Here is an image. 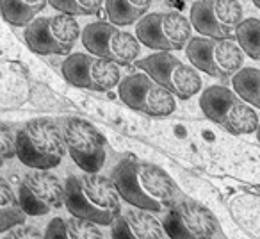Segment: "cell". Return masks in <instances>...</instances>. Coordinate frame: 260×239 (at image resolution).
I'll return each instance as SVG.
<instances>
[{"mask_svg": "<svg viewBox=\"0 0 260 239\" xmlns=\"http://www.w3.org/2000/svg\"><path fill=\"white\" fill-rule=\"evenodd\" d=\"M112 184L130 205L146 213H164L177 203L178 188L173 178L152 163L126 156L112 170Z\"/></svg>", "mask_w": 260, "mask_h": 239, "instance_id": "6da1fadb", "label": "cell"}, {"mask_svg": "<svg viewBox=\"0 0 260 239\" xmlns=\"http://www.w3.org/2000/svg\"><path fill=\"white\" fill-rule=\"evenodd\" d=\"M64 205L73 218L94 225H112L121 213L112 181L98 173L72 175L64 184Z\"/></svg>", "mask_w": 260, "mask_h": 239, "instance_id": "7a4b0ae2", "label": "cell"}, {"mask_svg": "<svg viewBox=\"0 0 260 239\" xmlns=\"http://www.w3.org/2000/svg\"><path fill=\"white\" fill-rule=\"evenodd\" d=\"M64 154L61 129L48 118L30 120L16 134V157L32 170L48 171L59 166Z\"/></svg>", "mask_w": 260, "mask_h": 239, "instance_id": "3957f363", "label": "cell"}, {"mask_svg": "<svg viewBox=\"0 0 260 239\" xmlns=\"http://www.w3.org/2000/svg\"><path fill=\"white\" fill-rule=\"evenodd\" d=\"M200 107L209 120L230 134H251L258 127V116L234 89L210 86L200 97Z\"/></svg>", "mask_w": 260, "mask_h": 239, "instance_id": "277c9868", "label": "cell"}, {"mask_svg": "<svg viewBox=\"0 0 260 239\" xmlns=\"http://www.w3.org/2000/svg\"><path fill=\"white\" fill-rule=\"evenodd\" d=\"M138 66L168 93L182 100L191 98L202 87V79L196 70L168 52L146 55L141 61H138Z\"/></svg>", "mask_w": 260, "mask_h": 239, "instance_id": "5b68a950", "label": "cell"}, {"mask_svg": "<svg viewBox=\"0 0 260 239\" xmlns=\"http://www.w3.org/2000/svg\"><path fill=\"white\" fill-rule=\"evenodd\" d=\"M189 61L216 79H232L242 66V50L230 40L191 38L185 47Z\"/></svg>", "mask_w": 260, "mask_h": 239, "instance_id": "8992f818", "label": "cell"}, {"mask_svg": "<svg viewBox=\"0 0 260 239\" xmlns=\"http://www.w3.org/2000/svg\"><path fill=\"white\" fill-rule=\"evenodd\" d=\"M191 22L180 13H152L139 20L138 41L157 52L182 50L191 41Z\"/></svg>", "mask_w": 260, "mask_h": 239, "instance_id": "52a82bcc", "label": "cell"}, {"mask_svg": "<svg viewBox=\"0 0 260 239\" xmlns=\"http://www.w3.org/2000/svg\"><path fill=\"white\" fill-rule=\"evenodd\" d=\"M61 132L66 150L77 166L91 175L102 170L107 157V146L104 134L93 124L82 118H66Z\"/></svg>", "mask_w": 260, "mask_h": 239, "instance_id": "ba28073f", "label": "cell"}, {"mask_svg": "<svg viewBox=\"0 0 260 239\" xmlns=\"http://www.w3.org/2000/svg\"><path fill=\"white\" fill-rule=\"evenodd\" d=\"M79 36L80 27L77 20L66 15L38 18L25 29V41L29 48L41 55L68 54Z\"/></svg>", "mask_w": 260, "mask_h": 239, "instance_id": "9c48e42d", "label": "cell"}, {"mask_svg": "<svg viewBox=\"0 0 260 239\" xmlns=\"http://www.w3.org/2000/svg\"><path fill=\"white\" fill-rule=\"evenodd\" d=\"M82 43L91 55L102 57L109 63L119 65H130L138 59L141 47L134 34L125 33L112 23L94 22L84 29Z\"/></svg>", "mask_w": 260, "mask_h": 239, "instance_id": "30bf717a", "label": "cell"}, {"mask_svg": "<svg viewBox=\"0 0 260 239\" xmlns=\"http://www.w3.org/2000/svg\"><path fill=\"white\" fill-rule=\"evenodd\" d=\"M118 93L125 105L153 118L170 116L177 107L173 95L168 93L146 73H134L123 79L118 86Z\"/></svg>", "mask_w": 260, "mask_h": 239, "instance_id": "8fae6325", "label": "cell"}, {"mask_svg": "<svg viewBox=\"0 0 260 239\" xmlns=\"http://www.w3.org/2000/svg\"><path fill=\"white\" fill-rule=\"evenodd\" d=\"M242 23V8L234 0H202L191 6V25L210 40H232Z\"/></svg>", "mask_w": 260, "mask_h": 239, "instance_id": "7c38bea8", "label": "cell"}, {"mask_svg": "<svg viewBox=\"0 0 260 239\" xmlns=\"http://www.w3.org/2000/svg\"><path fill=\"white\" fill-rule=\"evenodd\" d=\"M162 228L171 239H214L217 220L205 205L185 198L168 211Z\"/></svg>", "mask_w": 260, "mask_h": 239, "instance_id": "4fadbf2b", "label": "cell"}, {"mask_svg": "<svg viewBox=\"0 0 260 239\" xmlns=\"http://www.w3.org/2000/svg\"><path fill=\"white\" fill-rule=\"evenodd\" d=\"M62 75L70 84L91 91H109L119 84V66L91 54L77 52L62 63Z\"/></svg>", "mask_w": 260, "mask_h": 239, "instance_id": "5bb4252c", "label": "cell"}, {"mask_svg": "<svg viewBox=\"0 0 260 239\" xmlns=\"http://www.w3.org/2000/svg\"><path fill=\"white\" fill-rule=\"evenodd\" d=\"M18 202L25 216H45L64 203V186L50 171H30L20 184Z\"/></svg>", "mask_w": 260, "mask_h": 239, "instance_id": "9a60e30c", "label": "cell"}, {"mask_svg": "<svg viewBox=\"0 0 260 239\" xmlns=\"http://www.w3.org/2000/svg\"><path fill=\"white\" fill-rule=\"evenodd\" d=\"M162 223L153 214L128 209L112 223V239H164Z\"/></svg>", "mask_w": 260, "mask_h": 239, "instance_id": "2e32d148", "label": "cell"}, {"mask_svg": "<svg viewBox=\"0 0 260 239\" xmlns=\"http://www.w3.org/2000/svg\"><path fill=\"white\" fill-rule=\"evenodd\" d=\"M45 239H104L98 225L80 218H55L48 223Z\"/></svg>", "mask_w": 260, "mask_h": 239, "instance_id": "e0dca14e", "label": "cell"}, {"mask_svg": "<svg viewBox=\"0 0 260 239\" xmlns=\"http://www.w3.org/2000/svg\"><path fill=\"white\" fill-rule=\"evenodd\" d=\"M150 9V0H107L105 11L112 25H130L143 20Z\"/></svg>", "mask_w": 260, "mask_h": 239, "instance_id": "ac0fdd59", "label": "cell"}, {"mask_svg": "<svg viewBox=\"0 0 260 239\" xmlns=\"http://www.w3.org/2000/svg\"><path fill=\"white\" fill-rule=\"evenodd\" d=\"M25 218L18 196L15 195L9 182L0 177V232H8L18 225H23Z\"/></svg>", "mask_w": 260, "mask_h": 239, "instance_id": "d6986e66", "label": "cell"}, {"mask_svg": "<svg viewBox=\"0 0 260 239\" xmlns=\"http://www.w3.org/2000/svg\"><path fill=\"white\" fill-rule=\"evenodd\" d=\"M47 2L38 0V2H22V0H2L0 2V13L4 16L6 22L13 23L16 27L30 25L45 9Z\"/></svg>", "mask_w": 260, "mask_h": 239, "instance_id": "ffe728a7", "label": "cell"}, {"mask_svg": "<svg viewBox=\"0 0 260 239\" xmlns=\"http://www.w3.org/2000/svg\"><path fill=\"white\" fill-rule=\"evenodd\" d=\"M234 91L248 105H255L260 109V70L242 68L232 77Z\"/></svg>", "mask_w": 260, "mask_h": 239, "instance_id": "44dd1931", "label": "cell"}, {"mask_svg": "<svg viewBox=\"0 0 260 239\" xmlns=\"http://www.w3.org/2000/svg\"><path fill=\"white\" fill-rule=\"evenodd\" d=\"M235 38L239 41V48L244 54H248V57L260 61V20L258 18L242 20L237 33H235Z\"/></svg>", "mask_w": 260, "mask_h": 239, "instance_id": "7402d4cb", "label": "cell"}, {"mask_svg": "<svg viewBox=\"0 0 260 239\" xmlns=\"http://www.w3.org/2000/svg\"><path fill=\"white\" fill-rule=\"evenodd\" d=\"M50 6L66 16H89L96 15L104 2L102 0H52Z\"/></svg>", "mask_w": 260, "mask_h": 239, "instance_id": "603a6c76", "label": "cell"}, {"mask_svg": "<svg viewBox=\"0 0 260 239\" xmlns=\"http://www.w3.org/2000/svg\"><path fill=\"white\" fill-rule=\"evenodd\" d=\"M16 156V136L6 124L0 122V166Z\"/></svg>", "mask_w": 260, "mask_h": 239, "instance_id": "cb8c5ba5", "label": "cell"}, {"mask_svg": "<svg viewBox=\"0 0 260 239\" xmlns=\"http://www.w3.org/2000/svg\"><path fill=\"white\" fill-rule=\"evenodd\" d=\"M4 239H45V235L41 234L36 227H30V225H18V227L11 228Z\"/></svg>", "mask_w": 260, "mask_h": 239, "instance_id": "d4e9b609", "label": "cell"}, {"mask_svg": "<svg viewBox=\"0 0 260 239\" xmlns=\"http://www.w3.org/2000/svg\"><path fill=\"white\" fill-rule=\"evenodd\" d=\"M256 136H258V141H260V125L256 127Z\"/></svg>", "mask_w": 260, "mask_h": 239, "instance_id": "484cf974", "label": "cell"}, {"mask_svg": "<svg viewBox=\"0 0 260 239\" xmlns=\"http://www.w3.org/2000/svg\"><path fill=\"white\" fill-rule=\"evenodd\" d=\"M255 6H256V8L260 9V0H255Z\"/></svg>", "mask_w": 260, "mask_h": 239, "instance_id": "4316f807", "label": "cell"}]
</instances>
